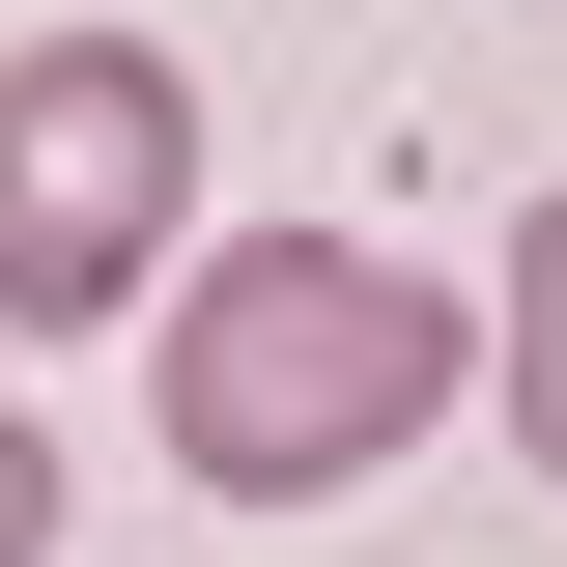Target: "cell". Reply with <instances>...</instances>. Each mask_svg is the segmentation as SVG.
Returning <instances> with one entry per match:
<instances>
[{"instance_id": "obj_1", "label": "cell", "mask_w": 567, "mask_h": 567, "mask_svg": "<svg viewBox=\"0 0 567 567\" xmlns=\"http://www.w3.org/2000/svg\"><path fill=\"white\" fill-rule=\"evenodd\" d=\"M454 398H483V312H454L425 256H369V227H227V256L171 284V341H142L171 483H227V511H341V483H398Z\"/></svg>"}, {"instance_id": "obj_2", "label": "cell", "mask_w": 567, "mask_h": 567, "mask_svg": "<svg viewBox=\"0 0 567 567\" xmlns=\"http://www.w3.org/2000/svg\"><path fill=\"white\" fill-rule=\"evenodd\" d=\"M199 284V85L142 29H29L0 58V341H114Z\"/></svg>"}, {"instance_id": "obj_3", "label": "cell", "mask_w": 567, "mask_h": 567, "mask_svg": "<svg viewBox=\"0 0 567 567\" xmlns=\"http://www.w3.org/2000/svg\"><path fill=\"white\" fill-rule=\"evenodd\" d=\"M483 398H511V454L567 483V199L511 227V284H483Z\"/></svg>"}, {"instance_id": "obj_4", "label": "cell", "mask_w": 567, "mask_h": 567, "mask_svg": "<svg viewBox=\"0 0 567 567\" xmlns=\"http://www.w3.org/2000/svg\"><path fill=\"white\" fill-rule=\"evenodd\" d=\"M0 567H58V425L0 398Z\"/></svg>"}]
</instances>
